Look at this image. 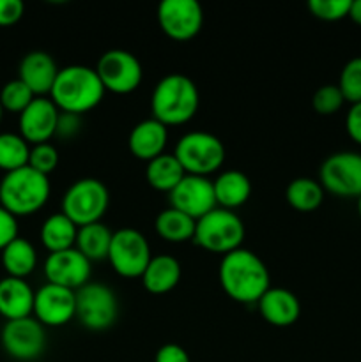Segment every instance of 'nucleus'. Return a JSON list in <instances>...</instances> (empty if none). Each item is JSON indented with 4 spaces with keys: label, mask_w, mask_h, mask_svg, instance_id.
I'll list each match as a JSON object with an SVG mask.
<instances>
[{
    "label": "nucleus",
    "mask_w": 361,
    "mask_h": 362,
    "mask_svg": "<svg viewBox=\"0 0 361 362\" xmlns=\"http://www.w3.org/2000/svg\"><path fill=\"white\" fill-rule=\"evenodd\" d=\"M219 285L232 300L241 304H253L271 288L268 265L250 250L232 251L219 262Z\"/></svg>",
    "instance_id": "f257e3e1"
},
{
    "label": "nucleus",
    "mask_w": 361,
    "mask_h": 362,
    "mask_svg": "<svg viewBox=\"0 0 361 362\" xmlns=\"http://www.w3.org/2000/svg\"><path fill=\"white\" fill-rule=\"evenodd\" d=\"M200 94L197 83L184 74L172 73L156 83L151 94L152 119L168 126H183L198 112Z\"/></svg>",
    "instance_id": "f03ea898"
},
{
    "label": "nucleus",
    "mask_w": 361,
    "mask_h": 362,
    "mask_svg": "<svg viewBox=\"0 0 361 362\" xmlns=\"http://www.w3.org/2000/svg\"><path fill=\"white\" fill-rule=\"evenodd\" d=\"M105 92L96 69L74 64L59 71L50 92V99L60 112L81 115L96 108L101 103Z\"/></svg>",
    "instance_id": "7ed1b4c3"
},
{
    "label": "nucleus",
    "mask_w": 361,
    "mask_h": 362,
    "mask_svg": "<svg viewBox=\"0 0 361 362\" xmlns=\"http://www.w3.org/2000/svg\"><path fill=\"white\" fill-rule=\"evenodd\" d=\"M50 177L23 166L4 173L0 180V205L14 218L32 216L41 211L50 198Z\"/></svg>",
    "instance_id": "20e7f679"
},
{
    "label": "nucleus",
    "mask_w": 361,
    "mask_h": 362,
    "mask_svg": "<svg viewBox=\"0 0 361 362\" xmlns=\"http://www.w3.org/2000/svg\"><path fill=\"white\" fill-rule=\"evenodd\" d=\"M225 145L207 131H190L179 138L173 156L188 175L209 177L225 163Z\"/></svg>",
    "instance_id": "39448f33"
},
{
    "label": "nucleus",
    "mask_w": 361,
    "mask_h": 362,
    "mask_svg": "<svg viewBox=\"0 0 361 362\" xmlns=\"http://www.w3.org/2000/svg\"><path fill=\"white\" fill-rule=\"evenodd\" d=\"M244 240V225L234 211L216 207L195 226L193 243L202 250L218 255H229L239 250Z\"/></svg>",
    "instance_id": "423d86ee"
},
{
    "label": "nucleus",
    "mask_w": 361,
    "mask_h": 362,
    "mask_svg": "<svg viewBox=\"0 0 361 362\" xmlns=\"http://www.w3.org/2000/svg\"><path fill=\"white\" fill-rule=\"evenodd\" d=\"M110 191L101 180L85 177L67 187L62 197L60 212L80 226L99 223L108 211Z\"/></svg>",
    "instance_id": "0eeeda50"
},
{
    "label": "nucleus",
    "mask_w": 361,
    "mask_h": 362,
    "mask_svg": "<svg viewBox=\"0 0 361 362\" xmlns=\"http://www.w3.org/2000/svg\"><path fill=\"white\" fill-rule=\"evenodd\" d=\"M119 317L115 292L105 283L88 281L76 290V318L88 331H106Z\"/></svg>",
    "instance_id": "6e6552de"
},
{
    "label": "nucleus",
    "mask_w": 361,
    "mask_h": 362,
    "mask_svg": "<svg viewBox=\"0 0 361 362\" xmlns=\"http://www.w3.org/2000/svg\"><path fill=\"white\" fill-rule=\"evenodd\" d=\"M151 258V246L144 233L134 228H120L113 232L108 262L117 274L127 279L142 278Z\"/></svg>",
    "instance_id": "1a4fd4ad"
},
{
    "label": "nucleus",
    "mask_w": 361,
    "mask_h": 362,
    "mask_svg": "<svg viewBox=\"0 0 361 362\" xmlns=\"http://www.w3.org/2000/svg\"><path fill=\"white\" fill-rule=\"evenodd\" d=\"M96 73L106 92L119 95L137 90L144 78L140 60L126 49H108L103 53L96 66Z\"/></svg>",
    "instance_id": "9d476101"
},
{
    "label": "nucleus",
    "mask_w": 361,
    "mask_h": 362,
    "mask_svg": "<svg viewBox=\"0 0 361 362\" xmlns=\"http://www.w3.org/2000/svg\"><path fill=\"white\" fill-rule=\"evenodd\" d=\"M0 343L9 357L16 361H35L46 349L45 325L34 317L6 322L0 332Z\"/></svg>",
    "instance_id": "9b49d317"
},
{
    "label": "nucleus",
    "mask_w": 361,
    "mask_h": 362,
    "mask_svg": "<svg viewBox=\"0 0 361 362\" xmlns=\"http://www.w3.org/2000/svg\"><path fill=\"white\" fill-rule=\"evenodd\" d=\"M321 186L336 197H360L361 194V154L335 152L321 165Z\"/></svg>",
    "instance_id": "f8f14e48"
},
{
    "label": "nucleus",
    "mask_w": 361,
    "mask_h": 362,
    "mask_svg": "<svg viewBox=\"0 0 361 362\" xmlns=\"http://www.w3.org/2000/svg\"><path fill=\"white\" fill-rule=\"evenodd\" d=\"M158 23L173 41H190L204 25V11L197 0H163L158 6Z\"/></svg>",
    "instance_id": "ddd939ff"
},
{
    "label": "nucleus",
    "mask_w": 361,
    "mask_h": 362,
    "mask_svg": "<svg viewBox=\"0 0 361 362\" xmlns=\"http://www.w3.org/2000/svg\"><path fill=\"white\" fill-rule=\"evenodd\" d=\"M170 197V207L177 209V211L184 212L195 221L204 218L211 211H214L216 197L214 187H212V180L209 177H198V175H184V179L173 187L168 193Z\"/></svg>",
    "instance_id": "4468645a"
},
{
    "label": "nucleus",
    "mask_w": 361,
    "mask_h": 362,
    "mask_svg": "<svg viewBox=\"0 0 361 362\" xmlns=\"http://www.w3.org/2000/svg\"><path fill=\"white\" fill-rule=\"evenodd\" d=\"M34 318L48 327H60L76 318V292L46 283L34 296Z\"/></svg>",
    "instance_id": "2eb2a0df"
},
{
    "label": "nucleus",
    "mask_w": 361,
    "mask_h": 362,
    "mask_svg": "<svg viewBox=\"0 0 361 362\" xmlns=\"http://www.w3.org/2000/svg\"><path fill=\"white\" fill-rule=\"evenodd\" d=\"M92 262H88L76 247L50 253L45 260V276L52 285L69 290H80L91 281Z\"/></svg>",
    "instance_id": "dca6fc26"
},
{
    "label": "nucleus",
    "mask_w": 361,
    "mask_h": 362,
    "mask_svg": "<svg viewBox=\"0 0 361 362\" xmlns=\"http://www.w3.org/2000/svg\"><path fill=\"white\" fill-rule=\"evenodd\" d=\"M60 110L50 98H35L18 119L20 136L28 145L48 144L57 131Z\"/></svg>",
    "instance_id": "f3484780"
},
{
    "label": "nucleus",
    "mask_w": 361,
    "mask_h": 362,
    "mask_svg": "<svg viewBox=\"0 0 361 362\" xmlns=\"http://www.w3.org/2000/svg\"><path fill=\"white\" fill-rule=\"evenodd\" d=\"M59 71V66L50 53L35 49L21 59L18 78L34 92L35 98H46V94L52 92Z\"/></svg>",
    "instance_id": "a211bd4d"
},
{
    "label": "nucleus",
    "mask_w": 361,
    "mask_h": 362,
    "mask_svg": "<svg viewBox=\"0 0 361 362\" xmlns=\"http://www.w3.org/2000/svg\"><path fill=\"white\" fill-rule=\"evenodd\" d=\"M168 141V127L156 119H145L131 129L127 138L130 152L140 161H152L158 156L165 154Z\"/></svg>",
    "instance_id": "6ab92c4d"
},
{
    "label": "nucleus",
    "mask_w": 361,
    "mask_h": 362,
    "mask_svg": "<svg viewBox=\"0 0 361 362\" xmlns=\"http://www.w3.org/2000/svg\"><path fill=\"white\" fill-rule=\"evenodd\" d=\"M257 306L260 317L275 327H289L301 315L299 299L287 288H269Z\"/></svg>",
    "instance_id": "aec40b11"
},
{
    "label": "nucleus",
    "mask_w": 361,
    "mask_h": 362,
    "mask_svg": "<svg viewBox=\"0 0 361 362\" xmlns=\"http://www.w3.org/2000/svg\"><path fill=\"white\" fill-rule=\"evenodd\" d=\"M34 296L35 292L25 279L6 276L0 279V317L7 322L32 317Z\"/></svg>",
    "instance_id": "412c9836"
},
{
    "label": "nucleus",
    "mask_w": 361,
    "mask_h": 362,
    "mask_svg": "<svg viewBox=\"0 0 361 362\" xmlns=\"http://www.w3.org/2000/svg\"><path fill=\"white\" fill-rule=\"evenodd\" d=\"M212 187H214L216 205L227 211L241 207L251 197V180L241 170L222 172L216 180H212Z\"/></svg>",
    "instance_id": "4be33fe9"
},
{
    "label": "nucleus",
    "mask_w": 361,
    "mask_h": 362,
    "mask_svg": "<svg viewBox=\"0 0 361 362\" xmlns=\"http://www.w3.org/2000/svg\"><path fill=\"white\" fill-rule=\"evenodd\" d=\"M180 264L177 258L170 255H156L151 258L147 269L142 274V283L145 290L154 296L168 293L179 285L180 281Z\"/></svg>",
    "instance_id": "5701e85b"
},
{
    "label": "nucleus",
    "mask_w": 361,
    "mask_h": 362,
    "mask_svg": "<svg viewBox=\"0 0 361 362\" xmlns=\"http://www.w3.org/2000/svg\"><path fill=\"white\" fill-rule=\"evenodd\" d=\"M2 267L7 276L18 279H25L35 271L38 265V251L34 244L25 237H16L11 244H7L2 251Z\"/></svg>",
    "instance_id": "b1692460"
},
{
    "label": "nucleus",
    "mask_w": 361,
    "mask_h": 362,
    "mask_svg": "<svg viewBox=\"0 0 361 362\" xmlns=\"http://www.w3.org/2000/svg\"><path fill=\"white\" fill-rule=\"evenodd\" d=\"M78 235V226L71 221L67 216L62 212L48 216L45 219L39 232V239H41L42 246L50 251V253H59V251H66L74 247Z\"/></svg>",
    "instance_id": "393cba45"
},
{
    "label": "nucleus",
    "mask_w": 361,
    "mask_h": 362,
    "mask_svg": "<svg viewBox=\"0 0 361 362\" xmlns=\"http://www.w3.org/2000/svg\"><path fill=\"white\" fill-rule=\"evenodd\" d=\"M113 232L105 223H92L78 228L74 247L87 258L88 262L108 260L110 244H112Z\"/></svg>",
    "instance_id": "a878e982"
},
{
    "label": "nucleus",
    "mask_w": 361,
    "mask_h": 362,
    "mask_svg": "<svg viewBox=\"0 0 361 362\" xmlns=\"http://www.w3.org/2000/svg\"><path fill=\"white\" fill-rule=\"evenodd\" d=\"M184 175L186 172L177 161L176 156L166 154V152L149 161L147 168H145L147 184L152 189L161 191V193H170L184 179Z\"/></svg>",
    "instance_id": "bb28decb"
},
{
    "label": "nucleus",
    "mask_w": 361,
    "mask_h": 362,
    "mask_svg": "<svg viewBox=\"0 0 361 362\" xmlns=\"http://www.w3.org/2000/svg\"><path fill=\"white\" fill-rule=\"evenodd\" d=\"M195 226H197V221L193 218H190L188 214L173 207H168L159 212L154 221L156 233L163 240H168V243L173 244L193 240Z\"/></svg>",
    "instance_id": "cd10ccee"
},
{
    "label": "nucleus",
    "mask_w": 361,
    "mask_h": 362,
    "mask_svg": "<svg viewBox=\"0 0 361 362\" xmlns=\"http://www.w3.org/2000/svg\"><path fill=\"white\" fill-rule=\"evenodd\" d=\"M285 198L292 209L299 212H311L319 209L324 202V187L321 182L308 177H299L289 182Z\"/></svg>",
    "instance_id": "c85d7f7f"
},
{
    "label": "nucleus",
    "mask_w": 361,
    "mask_h": 362,
    "mask_svg": "<svg viewBox=\"0 0 361 362\" xmlns=\"http://www.w3.org/2000/svg\"><path fill=\"white\" fill-rule=\"evenodd\" d=\"M30 145L20 133H0V170L6 173L28 165Z\"/></svg>",
    "instance_id": "c756f323"
},
{
    "label": "nucleus",
    "mask_w": 361,
    "mask_h": 362,
    "mask_svg": "<svg viewBox=\"0 0 361 362\" xmlns=\"http://www.w3.org/2000/svg\"><path fill=\"white\" fill-rule=\"evenodd\" d=\"M34 99V92L20 78L7 81L2 87V90H0V106H2L4 112L18 113L20 115Z\"/></svg>",
    "instance_id": "7c9ffc66"
},
{
    "label": "nucleus",
    "mask_w": 361,
    "mask_h": 362,
    "mask_svg": "<svg viewBox=\"0 0 361 362\" xmlns=\"http://www.w3.org/2000/svg\"><path fill=\"white\" fill-rule=\"evenodd\" d=\"M338 88L343 94V99L350 105L361 103V57H354L343 66L340 73Z\"/></svg>",
    "instance_id": "2f4dec72"
},
{
    "label": "nucleus",
    "mask_w": 361,
    "mask_h": 362,
    "mask_svg": "<svg viewBox=\"0 0 361 362\" xmlns=\"http://www.w3.org/2000/svg\"><path fill=\"white\" fill-rule=\"evenodd\" d=\"M28 166L42 175L50 177L59 166V151L53 144L30 145V156H28Z\"/></svg>",
    "instance_id": "473e14b6"
},
{
    "label": "nucleus",
    "mask_w": 361,
    "mask_h": 362,
    "mask_svg": "<svg viewBox=\"0 0 361 362\" xmlns=\"http://www.w3.org/2000/svg\"><path fill=\"white\" fill-rule=\"evenodd\" d=\"M345 99L338 85H322L311 98V106L319 115H333L343 106Z\"/></svg>",
    "instance_id": "72a5a7b5"
},
{
    "label": "nucleus",
    "mask_w": 361,
    "mask_h": 362,
    "mask_svg": "<svg viewBox=\"0 0 361 362\" xmlns=\"http://www.w3.org/2000/svg\"><path fill=\"white\" fill-rule=\"evenodd\" d=\"M353 0H310L308 9L315 18L324 21H338L349 16Z\"/></svg>",
    "instance_id": "f704fd0d"
},
{
    "label": "nucleus",
    "mask_w": 361,
    "mask_h": 362,
    "mask_svg": "<svg viewBox=\"0 0 361 362\" xmlns=\"http://www.w3.org/2000/svg\"><path fill=\"white\" fill-rule=\"evenodd\" d=\"M25 14V4L21 0H0V27H11L18 23Z\"/></svg>",
    "instance_id": "c9c22d12"
},
{
    "label": "nucleus",
    "mask_w": 361,
    "mask_h": 362,
    "mask_svg": "<svg viewBox=\"0 0 361 362\" xmlns=\"http://www.w3.org/2000/svg\"><path fill=\"white\" fill-rule=\"evenodd\" d=\"M81 129V115H74V113L60 112L59 122H57L55 136L62 138V140H71L76 136Z\"/></svg>",
    "instance_id": "e433bc0d"
},
{
    "label": "nucleus",
    "mask_w": 361,
    "mask_h": 362,
    "mask_svg": "<svg viewBox=\"0 0 361 362\" xmlns=\"http://www.w3.org/2000/svg\"><path fill=\"white\" fill-rule=\"evenodd\" d=\"M18 235V218L0 205V251L13 243Z\"/></svg>",
    "instance_id": "4c0bfd02"
},
{
    "label": "nucleus",
    "mask_w": 361,
    "mask_h": 362,
    "mask_svg": "<svg viewBox=\"0 0 361 362\" xmlns=\"http://www.w3.org/2000/svg\"><path fill=\"white\" fill-rule=\"evenodd\" d=\"M154 362H191L186 350L177 343H166L156 352Z\"/></svg>",
    "instance_id": "58836bf2"
},
{
    "label": "nucleus",
    "mask_w": 361,
    "mask_h": 362,
    "mask_svg": "<svg viewBox=\"0 0 361 362\" xmlns=\"http://www.w3.org/2000/svg\"><path fill=\"white\" fill-rule=\"evenodd\" d=\"M345 129L347 134L350 136V140H354L357 145H361V103L350 105L345 117Z\"/></svg>",
    "instance_id": "ea45409f"
},
{
    "label": "nucleus",
    "mask_w": 361,
    "mask_h": 362,
    "mask_svg": "<svg viewBox=\"0 0 361 362\" xmlns=\"http://www.w3.org/2000/svg\"><path fill=\"white\" fill-rule=\"evenodd\" d=\"M349 18L354 23L361 25V0H353V2H350Z\"/></svg>",
    "instance_id": "a19ab883"
},
{
    "label": "nucleus",
    "mask_w": 361,
    "mask_h": 362,
    "mask_svg": "<svg viewBox=\"0 0 361 362\" xmlns=\"http://www.w3.org/2000/svg\"><path fill=\"white\" fill-rule=\"evenodd\" d=\"M357 214H360V218H361V194L357 197Z\"/></svg>",
    "instance_id": "79ce46f5"
},
{
    "label": "nucleus",
    "mask_w": 361,
    "mask_h": 362,
    "mask_svg": "<svg viewBox=\"0 0 361 362\" xmlns=\"http://www.w3.org/2000/svg\"><path fill=\"white\" fill-rule=\"evenodd\" d=\"M2 115H4V110H2V106H0V120H2Z\"/></svg>",
    "instance_id": "37998d69"
}]
</instances>
